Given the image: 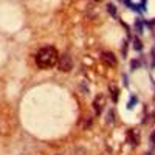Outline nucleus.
Wrapping results in <instances>:
<instances>
[{"instance_id": "obj_12", "label": "nucleus", "mask_w": 155, "mask_h": 155, "mask_svg": "<svg viewBox=\"0 0 155 155\" xmlns=\"http://www.w3.org/2000/svg\"><path fill=\"white\" fill-rule=\"evenodd\" d=\"M135 102H137V99H135V98H132V101H130V104H129L127 107H129V109H132V107H134V104H135Z\"/></svg>"}, {"instance_id": "obj_7", "label": "nucleus", "mask_w": 155, "mask_h": 155, "mask_svg": "<svg viewBox=\"0 0 155 155\" xmlns=\"http://www.w3.org/2000/svg\"><path fill=\"white\" fill-rule=\"evenodd\" d=\"M134 48H135L137 51L143 48V44H141V41H140V39H135V41H134Z\"/></svg>"}, {"instance_id": "obj_5", "label": "nucleus", "mask_w": 155, "mask_h": 155, "mask_svg": "<svg viewBox=\"0 0 155 155\" xmlns=\"http://www.w3.org/2000/svg\"><path fill=\"white\" fill-rule=\"evenodd\" d=\"M109 90H110V96H112V99L116 102V101L120 99V88L116 87L115 84H110V85H109Z\"/></svg>"}, {"instance_id": "obj_2", "label": "nucleus", "mask_w": 155, "mask_h": 155, "mask_svg": "<svg viewBox=\"0 0 155 155\" xmlns=\"http://www.w3.org/2000/svg\"><path fill=\"white\" fill-rule=\"evenodd\" d=\"M58 68L64 73H68L71 68H73V59L70 54H62L59 56V61H58Z\"/></svg>"}, {"instance_id": "obj_8", "label": "nucleus", "mask_w": 155, "mask_h": 155, "mask_svg": "<svg viewBox=\"0 0 155 155\" xmlns=\"http://www.w3.org/2000/svg\"><path fill=\"white\" fill-rule=\"evenodd\" d=\"M150 56H152V67H155V47L150 51Z\"/></svg>"}, {"instance_id": "obj_1", "label": "nucleus", "mask_w": 155, "mask_h": 155, "mask_svg": "<svg viewBox=\"0 0 155 155\" xmlns=\"http://www.w3.org/2000/svg\"><path fill=\"white\" fill-rule=\"evenodd\" d=\"M59 61V53L54 47H44L36 53V65L42 70L53 68L58 65Z\"/></svg>"}, {"instance_id": "obj_10", "label": "nucleus", "mask_w": 155, "mask_h": 155, "mask_svg": "<svg viewBox=\"0 0 155 155\" xmlns=\"http://www.w3.org/2000/svg\"><path fill=\"white\" fill-rule=\"evenodd\" d=\"M138 65H140V61H132V70H137L138 68Z\"/></svg>"}, {"instance_id": "obj_6", "label": "nucleus", "mask_w": 155, "mask_h": 155, "mask_svg": "<svg viewBox=\"0 0 155 155\" xmlns=\"http://www.w3.org/2000/svg\"><path fill=\"white\" fill-rule=\"evenodd\" d=\"M107 11H109V14L110 16H116V6L113 5V3H107Z\"/></svg>"}, {"instance_id": "obj_11", "label": "nucleus", "mask_w": 155, "mask_h": 155, "mask_svg": "<svg viewBox=\"0 0 155 155\" xmlns=\"http://www.w3.org/2000/svg\"><path fill=\"white\" fill-rule=\"evenodd\" d=\"M150 146L155 147V130H153V134L150 135Z\"/></svg>"}, {"instance_id": "obj_3", "label": "nucleus", "mask_w": 155, "mask_h": 155, "mask_svg": "<svg viewBox=\"0 0 155 155\" xmlns=\"http://www.w3.org/2000/svg\"><path fill=\"white\" fill-rule=\"evenodd\" d=\"M101 62L104 64L106 67L109 68H115L118 61H116V56L112 53V51H104V53H101Z\"/></svg>"}, {"instance_id": "obj_4", "label": "nucleus", "mask_w": 155, "mask_h": 155, "mask_svg": "<svg viewBox=\"0 0 155 155\" xmlns=\"http://www.w3.org/2000/svg\"><path fill=\"white\" fill-rule=\"evenodd\" d=\"M104 107H106V96L99 93V95H96L95 99H93V109H95L96 115H101L102 110H104Z\"/></svg>"}, {"instance_id": "obj_9", "label": "nucleus", "mask_w": 155, "mask_h": 155, "mask_svg": "<svg viewBox=\"0 0 155 155\" xmlns=\"http://www.w3.org/2000/svg\"><path fill=\"white\" fill-rule=\"evenodd\" d=\"M135 28H137V31H140V33H141V30H143V25H141V22H140V20H137Z\"/></svg>"}, {"instance_id": "obj_13", "label": "nucleus", "mask_w": 155, "mask_h": 155, "mask_svg": "<svg viewBox=\"0 0 155 155\" xmlns=\"http://www.w3.org/2000/svg\"><path fill=\"white\" fill-rule=\"evenodd\" d=\"M95 2H101V0H95Z\"/></svg>"}]
</instances>
